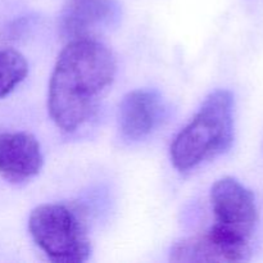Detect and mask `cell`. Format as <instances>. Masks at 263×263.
Returning a JSON list of instances; mask_svg holds the SVG:
<instances>
[{"mask_svg":"<svg viewBox=\"0 0 263 263\" xmlns=\"http://www.w3.org/2000/svg\"><path fill=\"white\" fill-rule=\"evenodd\" d=\"M28 230L40 251L55 263H81L91 253L86 225L71 205H39L31 212Z\"/></svg>","mask_w":263,"mask_h":263,"instance_id":"obj_3","label":"cell"},{"mask_svg":"<svg viewBox=\"0 0 263 263\" xmlns=\"http://www.w3.org/2000/svg\"><path fill=\"white\" fill-rule=\"evenodd\" d=\"M234 102L229 90H215L197 115L174 139L170 149L175 168L185 172L230 149L234 141Z\"/></svg>","mask_w":263,"mask_h":263,"instance_id":"obj_2","label":"cell"},{"mask_svg":"<svg viewBox=\"0 0 263 263\" xmlns=\"http://www.w3.org/2000/svg\"><path fill=\"white\" fill-rule=\"evenodd\" d=\"M112 51L95 39H74L61 51L51 73L48 110L67 133L76 131L97 112L116 76Z\"/></svg>","mask_w":263,"mask_h":263,"instance_id":"obj_1","label":"cell"},{"mask_svg":"<svg viewBox=\"0 0 263 263\" xmlns=\"http://www.w3.org/2000/svg\"><path fill=\"white\" fill-rule=\"evenodd\" d=\"M117 14L113 0H71L62 12L61 27L71 40L94 39L92 33L113 22Z\"/></svg>","mask_w":263,"mask_h":263,"instance_id":"obj_7","label":"cell"},{"mask_svg":"<svg viewBox=\"0 0 263 263\" xmlns=\"http://www.w3.org/2000/svg\"><path fill=\"white\" fill-rule=\"evenodd\" d=\"M43 152L28 133H0V176L13 184L28 181L41 171Z\"/></svg>","mask_w":263,"mask_h":263,"instance_id":"obj_5","label":"cell"},{"mask_svg":"<svg viewBox=\"0 0 263 263\" xmlns=\"http://www.w3.org/2000/svg\"><path fill=\"white\" fill-rule=\"evenodd\" d=\"M164 110L163 99L156 90H134L120 103L118 128L128 140H140L162 122Z\"/></svg>","mask_w":263,"mask_h":263,"instance_id":"obj_6","label":"cell"},{"mask_svg":"<svg viewBox=\"0 0 263 263\" xmlns=\"http://www.w3.org/2000/svg\"><path fill=\"white\" fill-rule=\"evenodd\" d=\"M215 223L221 230L251 243L258 222L253 193L234 177H223L211 189Z\"/></svg>","mask_w":263,"mask_h":263,"instance_id":"obj_4","label":"cell"},{"mask_svg":"<svg viewBox=\"0 0 263 263\" xmlns=\"http://www.w3.org/2000/svg\"><path fill=\"white\" fill-rule=\"evenodd\" d=\"M28 73L25 57L13 49L0 50V98L12 92Z\"/></svg>","mask_w":263,"mask_h":263,"instance_id":"obj_8","label":"cell"}]
</instances>
